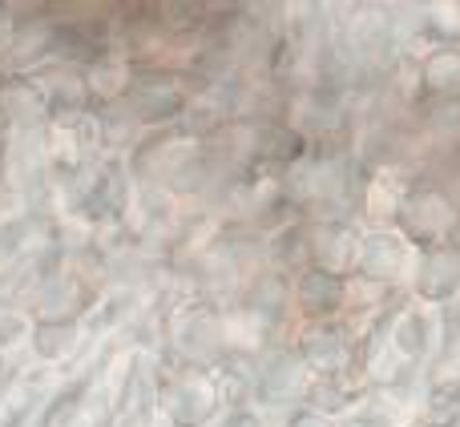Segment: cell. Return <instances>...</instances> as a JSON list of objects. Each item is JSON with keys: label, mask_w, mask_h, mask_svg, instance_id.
I'll return each mask as SVG.
<instances>
[{"label": "cell", "mask_w": 460, "mask_h": 427, "mask_svg": "<svg viewBox=\"0 0 460 427\" xmlns=\"http://www.w3.org/2000/svg\"><path fill=\"white\" fill-rule=\"evenodd\" d=\"M81 335H85L81 318H40L29 347L45 367H61L81 351Z\"/></svg>", "instance_id": "16"}, {"label": "cell", "mask_w": 460, "mask_h": 427, "mask_svg": "<svg viewBox=\"0 0 460 427\" xmlns=\"http://www.w3.org/2000/svg\"><path fill=\"white\" fill-rule=\"evenodd\" d=\"M437 318H440V310L424 307V302H416V299H408L404 307H396V310H384V339H388L392 355H396L408 371H416V367L437 351Z\"/></svg>", "instance_id": "9"}, {"label": "cell", "mask_w": 460, "mask_h": 427, "mask_svg": "<svg viewBox=\"0 0 460 427\" xmlns=\"http://www.w3.org/2000/svg\"><path fill=\"white\" fill-rule=\"evenodd\" d=\"M404 194H408V182H400V178L388 174V170H376L364 186L367 222H372V226H396L400 206H404Z\"/></svg>", "instance_id": "18"}, {"label": "cell", "mask_w": 460, "mask_h": 427, "mask_svg": "<svg viewBox=\"0 0 460 427\" xmlns=\"http://www.w3.org/2000/svg\"><path fill=\"white\" fill-rule=\"evenodd\" d=\"M396 37H392V16L388 8H359V16L348 21V48L359 61L376 65L392 53Z\"/></svg>", "instance_id": "15"}, {"label": "cell", "mask_w": 460, "mask_h": 427, "mask_svg": "<svg viewBox=\"0 0 460 427\" xmlns=\"http://www.w3.org/2000/svg\"><path fill=\"white\" fill-rule=\"evenodd\" d=\"M291 347L307 363L311 379H332V375H343L359 363V339L348 318H335V323H299L291 335Z\"/></svg>", "instance_id": "5"}, {"label": "cell", "mask_w": 460, "mask_h": 427, "mask_svg": "<svg viewBox=\"0 0 460 427\" xmlns=\"http://www.w3.org/2000/svg\"><path fill=\"white\" fill-rule=\"evenodd\" d=\"M311 371L291 343H275L254 359V399L270 407H295L307 399Z\"/></svg>", "instance_id": "7"}, {"label": "cell", "mask_w": 460, "mask_h": 427, "mask_svg": "<svg viewBox=\"0 0 460 427\" xmlns=\"http://www.w3.org/2000/svg\"><path fill=\"white\" fill-rule=\"evenodd\" d=\"M311 230V266H323L332 274L351 278L356 274V258H359V238L364 230L356 222L340 218H307Z\"/></svg>", "instance_id": "12"}, {"label": "cell", "mask_w": 460, "mask_h": 427, "mask_svg": "<svg viewBox=\"0 0 460 427\" xmlns=\"http://www.w3.org/2000/svg\"><path fill=\"white\" fill-rule=\"evenodd\" d=\"M396 230L416 246V250H440V246H456L460 238V206L445 186L416 182L408 186L404 206H400Z\"/></svg>", "instance_id": "2"}, {"label": "cell", "mask_w": 460, "mask_h": 427, "mask_svg": "<svg viewBox=\"0 0 460 427\" xmlns=\"http://www.w3.org/2000/svg\"><path fill=\"white\" fill-rule=\"evenodd\" d=\"M376 399V388L372 379L364 375V367H351V371L343 375H332V379H311L307 388V399H303V407H311V412L319 415H332V420H351V415H359L364 407H372Z\"/></svg>", "instance_id": "11"}, {"label": "cell", "mask_w": 460, "mask_h": 427, "mask_svg": "<svg viewBox=\"0 0 460 427\" xmlns=\"http://www.w3.org/2000/svg\"><path fill=\"white\" fill-rule=\"evenodd\" d=\"M416 258H420V250L396 226H367L359 238V258L351 278L372 283L380 291H404V286H412Z\"/></svg>", "instance_id": "4"}, {"label": "cell", "mask_w": 460, "mask_h": 427, "mask_svg": "<svg viewBox=\"0 0 460 427\" xmlns=\"http://www.w3.org/2000/svg\"><path fill=\"white\" fill-rule=\"evenodd\" d=\"M400 427H420V423H416V420H408V423H400Z\"/></svg>", "instance_id": "23"}, {"label": "cell", "mask_w": 460, "mask_h": 427, "mask_svg": "<svg viewBox=\"0 0 460 427\" xmlns=\"http://www.w3.org/2000/svg\"><path fill=\"white\" fill-rule=\"evenodd\" d=\"M134 178H142L154 190H166L170 198H190V194H202L215 178V161H210V150L202 145L199 134L182 126L170 129H154L137 142L134 158Z\"/></svg>", "instance_id": "1"}, {"label": "cell", "mask_w": 460, "mask_h": 427, "mask_svg": "<svg viewBox=\"0 0 460 427\" xmlns=\"http://www.w3.org/2000/svg\"><path fill=\"white\" fill-rule=\"evenodd\" d=\"M186 85L170 69H137L134 89L126 97V109L146 129H170L186 118Z\"/></svg>", "instance_id": "6"}, {"label": "cell", "mask_w": 460, "mask_h": 427, "mask_svg": "<svg viewBox=\"0 0 460 427\" xmlns=\"http://www.w3.org/2000/svg\"><path fill=\"white\" fill-rule=\"evenodd\" d=\"M32 331H37V318L21 307H4L0 310V351L21 347V343H32Z\"/></svg>", "instance_id": "20"}, {"label": "cell", "mask_w": 460, "mask_h": 427, "mask_svg": "<svg viewBox=\"0 0 460 427\" xmlns=\"http://www.w3.org/2000/svg\"><path fill=\"white\" fill-rule=\"evenodd\" d=\"M158 407L170 427H210L226 415L215 371L194 363H182L174 375H166L158 391Z\"/></svg>", "instance_id": "3"}, {"label": "cell", "mask_w": 460, "mask_h": 427, "mask_svg": "<svg viewBox=\"0 0 460 427\" xmlns=\"http://www.w3.org/2000/svg\"><path fill=\"white\" fill-rule=\"evenodd\" d=\"M408 299L424 302V307H432V310H448L453 302H460V250L456 246L420 250L412 286H408Z\"/></svg>", "instance_id": "10"}, {"label": "cell", "mask_w": 460, "mask_h": 427, "mask_svg": "<svg viewBox=\"0 0 460 427\" xmlns=\"http://www.w3.org/2000/svg\"><path fill=\"white\" fill-rule=\"evenodd\" d=\"M218 427H267V420L259 412H251V407H243V412H226Z\"/></svg>", "instance_id": "22"}, {"label": "cell", "mask_w": 460, "mask_h": 427, "mask_svg": "<svg viewBox=\"0 0 460 427\" xmlns=\"http://www.w3.org/2000/svg\"><path fill=\"white\" fill-rule=\"evenodd\" d=\"M238 307L254 310L262 323H270L275 331H283L287 315L295 310L291 307V283H287V274H283V270H275V266L254 270V274L243 283V302H238Z\"/></svg>", "instance_id": "14"}, {"label": "cell", "mask_w": 460, "mask_h": 427, "mask_svg": "<svg viewBox=\"0 0 460 427\" xmlns=\"http://www.w3.org/2000/svg\"><path fill=\"white\" fill-rule=\"evenodd\" d=\"M291 307L303 323H335L348 318L351 307V278L332 274L323 266H307L291 278Z\"/></svg>", "instance_id": "8"}, {"label": "cell", "mask_w": 460, "mask_h": 427, "mask_svg": "<svg viewBox=\"0 0 460 427\" xmlns=\"http://www.w3.org/2000/svg\"><path fill=\"white\" fill-rule=\"evenodd\" d=\"M420 427H460V379H429L420 404H416Z\"/></svg>", "instance_id": "19"}, {"label": "cell", "mask_w": 460, "mask_h": 427, "mask_svg": "<svg viewBox=\"0 0 460 427\" xmlns=\"http://www.w3.org/2000/svg\"><path fill=\"white\" fill-rule=\"evenodd\" d=\"M420 89L429 101H460V45H440L424 57Z\"/></svg>", "instance_id": "17"}, {"label": "cell", "mask_w": 460, "mask_h": 427, "mask_svg": "<svg viewBox=\"0 0 460 427\" xmlns=\"http://www.w3.org/2000/svg\"><path fill=\"white\" fill-rule=\"evenodd\" d=\"M81 73H85L89 101H97V105L121 101L126 105L129 89H134V77H137V65L129 61L126 53H118V48H105V53H97L89 65H81Z\"/></svg>", "instance_id": "13"}, {"label": "cell", "mask_w": 460, "mask_h": 427, "mask_svg": "<svg viewBox=\"0 0 460 427\" xmlns=\"http://www.w3.org/2000/svg\"><path fill=\"white\" fill-rule=\"evenodd\" d=\"M283 427H340V420H332V415H319V412H311V407H295V412L287 415Z\"/></svg>", "instance_id": "21"}]
</instances>
